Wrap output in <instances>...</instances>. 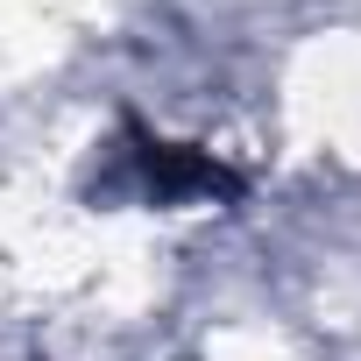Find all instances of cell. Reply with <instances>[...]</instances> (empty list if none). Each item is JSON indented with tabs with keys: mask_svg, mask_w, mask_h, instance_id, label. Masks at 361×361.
I'll list each match as a JSON object with an SVG mask.
<instances>
[{
	"mask_svg": "<svg viewBox=\"0 0 361 361\" xmlns=\"http://www.w3.org/2000/svg\"><path fill=\"white\" fill-rule=\"evenodd\" d=\"M121 135H128V163H135V185H142V199H156V206H192V199H241V177L213 156V149H199V142H163V135H149L135 114L121 121Z\"/></svg>",
	"mask_w": 361,
	"mask_h": 361,
	"instance_id": "obj_1",
	"label": "cell"
}]
</instances>
